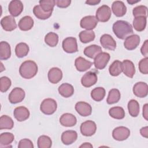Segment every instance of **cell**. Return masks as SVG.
<instances>
[{
    "label": "cell",
    "mask_w": 148,
    "mask_h": 148,
    "mask_svg": "<svg viewBox=\"0 0 148 148\" xmlns=\"http://www.w3.org/2000/svg\"><path fill=\"white\" fill-rule=\"evenodd\" d=\"M112 29L114 35L120 39H125L134 32L132 25L124 20L116 21L113 24Z\"/></svg>",
    "instance_id": "1"
},
{
    "label": "cell",
    "mask_w": 148,
    "mask_h": 148,
    "mask_svg": "<svg viewBox=\"0 0 148 148\" xmlns=\"http://www.w3.org/2000/svg\"><path fill=\"white\" fill-rule=\"evenodd\" d=\"M38 70V65L35 62L32 60H27L21 64L19 73L22 77L30 79L37 74Z\"/></svg>",
    "instance_id": "2"
},
{
    "label": "cell",
    "mask_w": 148,
    "mask_h": 148,
    "mask_svg": "<svg viewBox=\"0 0 148 148\" xmlns=\"http://www.w3.org/2000/svg\"><path fill=\"white\" fill-rule=\"evenodd\" d=\"M57 104L56 101L52 98L45 99L41 103L40 109L41 112L47 115L53 114L57 110Z\"/></svg>",
    "instance_id": "3"
},
{
    "label": "cell",
    "mask_w": 148,
    "mask_h": 148,
    "mask_svg": "<svg viewBox=\"0 0 148 148\" xmlns=\"http://www.w3.org/2000/svg\"><path fill=\"white\" fill-rule=\"evenodd\" d=\"M80 130L83 135L91 136L95 133L97 125L92 120H87L81 124Z\"/></svg>",
    "instance_id": "4"
},
{
    "label": "cell",
    "mask_w": 148,
    "mask_h": 148,
    "mask_svg": "<svg viewBox=\"0 0 148 148\" xmlns=\"http://www.w3.org/2000/svg\"><path fill=\"white\" fill-rule=\"evenodd\" d=\"M112 12L110 8L106 5H103L98 8L96 11V18L100 22H106L111 17Z\"/></svg>",
    "instance_id": "5"
},
{
    "label": "cell",
    "mask_w": 148,
    "mask_h": 148,
    "mask_svg": "<svg viewBox=\"0 0 148 148\" xmlns=\"http://www.w3.org/2000/svg\"><path fill=\"white\" fill-rule=\"evenodd\" d=\"M63 50L68 53H74L78 51L77 40L74 37H67L62 41Z\"/></svg>",
    "instance_id": "6"
},
{
    "label": "cell",
    "mask_w": 148,
    "mask_h": 148,
    "mask_svg": "<svg viewBox=\"0 0 148 148\" xmlns=\"http://www.w3.org/2000/svg\"><path fill=\"white\" fill-rule=\"evenodd\" d=\"M110 56V54L106 52H102L98 54L94 60L93 64L97 69H104L108 62L109 61Z\"/></svg>",
    "instance_id": "7"
},
{
    "label": "cell",
    "mask_w": 148,
    "mask_h": 148,
    "mask_svg": "<svg viewBox=\"0 0 148 148\" xmlns=\"http://www.w3.org/2000/svg\"><path fill=\"white\" fill-rule=\"evenodd\" d=\"M25 91L20 87L14 88L9 95V101L11 103L15 104L21 102L25 98Z\"/></svg>",
    "instance_id": "8"
},
{
    "label": "cell",
    "mask_w": 148,
    "mask_h": 148,
    "mask_svg": "<svg viewBox=\"0 0 148 148\" xmlns=\"http://www.w3.org/2000/svg\"><path fill=\"white\" fill-rule=\"evenodd\" d=\"M130 135V130L123 126L117 127L115 128L112 132L113 138L119 141H123L127 139Z\"/></svg>",
    "instance_id": "9"
},
{
    "label": "cell",
    "mask_w": 148,
    "mask_h": 148,
    "mask_svg": "<svg viewBox=\"0 0 148 148\" xmlns=\"http://www.w3.org/2000/svg\"><path fill=\"white\" fill-rule=\"evenodd\" d=\"M98 80L97 73L94 71L86 72L81 79V83L85 87H90L94 85Z\"/></svg>",
    "instance_id": "10"
},
{
    "label": "cell",
    "mask_w": 148,
    "mask_h": 148,
    "mask_svg": "<svg viewBox=\"0 0 148 148\" xmlns=\"http://www.w3.org/2000/svg\"><path fill=\"white\" fill-rule=\"evenodd\" d=\"M98 24V20L94 16H87L83 17L80 23V27L88 31L94 29Z\"/></svg>",
    "instance_id": "11"
},
{
    "label": "cell",
    "mask_w": 148,
    "mask_h": 148,
    "mask_svg": "<svg viewBox=\"0 0 148 148\" xmlns=\"http://www.w3.org/2000/svg\"><path fill=\"white\" fill-rule=\"evenodd\" d=\"M133 92L137 97H146L148 94V86L147 83L143 82L136 83L133 87Z\"/></svg>",
    "instance_id": "12"
},
{
    "label": "cell",
    "mask_w": 148,
    "mask_h": 148,
    "mask_svg": "<svg viewBox=\"0 0 148 148\" xmlns=\"http://www.w3.org/2000/svg\"><path fill=\"white\" fill-rule=\"evenodd\" d=\"M8 10L13 17L19 16L23 10V4L21 1H11L8 6Z\"/></svg>",
    "instance_id": "13"
},
{
    "label": "cell",
    "mask_w": 148,
    "mask_h": 148,
    "mask_svg": "<svg viewBox=\"0 0 148 148\" xmlns=\"http://www.w3.org/2000/svg\"><path fill=\"white\" fill-rule=\"evenodd\" d=\"M140 43V37L138 35L133 34L127 36L124 40V47L128 50L135 49Z\"/></svg>",
    "instance_id": "14"
},
{
    "label": "cell",
    "mask_w": 148,
    "mask_h": 148,
    "mask_svg": "<svg viewBox=\"0 0 148 148\" xmlns=\"http://www.w3.org/2000/svg\"><path fill=\"white\" fill-rule=\"evenodd\" d=\"M101 46L110 50H114L116 47V42L113 37L109 34H103L100 38Z\"/></svg>",
    "instance_id": "15"
},
{
    "label": "cell",
    "mask_w": 148,
    "mask_h": 148,
    "mask_svg": "<svg viewBox=\"0 0 148 148\" xmlns=\"http://www.w3.org/2000/svg\"><path fill=\"white\" fill-rule=\"evenodd\" d=\"M75 108L79 114L83 117L88 116L92 113V108L91 105L89 103L83 101L77 102Z\"/></svg>",
    "instance_id": "16"
},
{
    "label": "cell",
    "mask_w": 148,
    "mask_h": 148,
    "mask_svg": "<svg viewBox=\"0 0 148 148\" xmlns=\"http://www.w3.org/2000/svg\"><path fill=\"white\" fill-rule=\"evenodd\" d=\"M1 25L6 31H12L17 27L16 20L12 16L3 17L1 20Z\"/></svg>",
    "instance_id": "17"
},
{
    "label": "cell",
    "mask_w": 148,
    "mask_h": 148,
    "mask_svg": "<svg viewBox=\"0 0 148 148\" xmlns=\"http://www.w3.org/2000/svg\"><path fill=\"white\" fill-rule=\"evenodd\" d=\"M13 114L15 119L18 121H23L29 118L30 113L27 108L21 106L14 109Z\"/></svg>",
    "instance_id": "18"
},
{
    "label": "cell",
    "mask_w": 148,
    "mask_h": 148,
    "mask_svg": "<svg viewBox=\"0 0 148 148\" xmlns=\"http://www.w3.org/2000/svg\"><path fill=\"white\" fill-rule=\"evenodd\" d=\"M77 138V134L73 130H67L62 132L61 141L65 145H69L75 142Z\"/></svg>",
    "instance_id": "19"
},
{
    "label": "cell",
    "mask_w": 148,
    "mask_h": 148,
    "mask_svg": "<svg viewBox=\"0 0 148 148\" xmlns=\"http://www.w3.org/2000/svg\"><path fill=\"white\" fill-rule=\"evenodd\" d=\"M112 10L116 16L122 17L127 12V7L123 1H116L112 5Z\"/></svg>",
    "instance_id": "20"
},
{
    "label": "cell",
    "mask_w": 148,
    "mask_h": 148,
    "mask_svg": "<svg viewBox=\"0 0 148 148\" xmlns=\"http://www.w3.org/2000/svg\"><path fill=\"white\" fill-rule=\"evenodd\" d=\"M48 79L51 83L57 84L62 78V72L61 70L57 67L51 68L48 72Z\"/></svg>",
    "instance_id": "21"
},
{
    "label": "cell",
    "mask_w": 148,
    "mask_h": 148,
    "mask_svg": "<svg viewBox=\"0 0 148 148\" xmlns=\"http://www.w3.org/2000/svg\"><path fill=\"white\" fill-rule=\"evenodd\" d=\"M60 124L64 127H70L76 125L77 123L76 117L72 114L69 113H65L60 118Z\"/></svg>",
    "instance_id": "22"
},
{
    "label": "cell",
    "mask_w": 148,
    "mask_h": 148,
    "mask_svg": "<svg viewBox=\"0 0 148 148\" xmlns=\"http://www.w3.org/2000/svg\"><path fill=\"white\" fill-rule=\"evenodd\" d=\"M93 63L82 57H79L75 61V65L76 69L79 72H84L90 69Z\"/></svg>",
    "instance_id": "23"
},
{
    "label": "cell",
    "mask_w": 148,
    "mask_h": 148,
    "mask_svg": "<svg viewBox=\"0 0 148 148\" xmlns=\"http://www.w3.org/2000/svg\"><path fill=\"white\" fill-rule=\"evenodd\" d=\"M122 72L127 77L132 78L135 73V68L134 63L129 60H124L122 62Z\"/></svg>",
    "instance_id": "24"
},
{
    "label": "cell",
    "mask_w": 148,
    "mask_h": 148,
    "mask_svg": "<svg viewBox=\"0 0 148 148\" xmlns=\"http://www.w3.org/2000/svg\"><path fill=\"white\" fill-rule=\"evenodd\" d=\"M34 21L32 18L29 16H25L22 17L18 21V28L24 31L30 30L34 26Z\"/></svg>",
    "instance_id": "25"
},
{
    "label": "cell",
    "mask_w": 148,
    "mask_h": 148,
    "mask_svg": "<svg viewBox=\"0 0 148 148\" xmlns=\"http://www.w3.org/2000/svg\"><path fill=\"white\" fill-rule=\"evenodd\" d=\"M60 94L65 98L71 97L74 93V88L69 83H65L60 85L58 88Z\"/></svg>",
    "instance_id": "26"
},
{
    "label": "cell",
    "mask_w": 148,
    "mask_h": 148,
    "mask_svg": "<svg viewBox=\"0 0 148 148\" xmlns=\"http://www.w3.org/2000/svg\"><path fill=\"white\" fill-rule=\"evenodd\" d=\"M102 53L101 47L97 45H91L84 50V54L90 58H94L98 54Z\"/></svg>",
    "instance_id": "27"
},
{
    "label": "cell",
    "mask_w": 148,
    "mask_h": 148,
    "mask_svg": "<svg viewBox=\"0 0 148 148\" xmlns=\"http://www.w3.org/2000/svg\"><path fill=\"white\" fill-rule=\"evenodd\" d=\"M11 49L10 45L5 41H2L0 43V59L1 60H6L10 57Z\"/></svg>",
    "instance_id": "28"
},
{
    "label": "cell",
    "mask_w": 148,
    "mask_h": 148,
    "mask_svg": "<svg viewBox=\"0 0 148 148\" xmlns=\"http://www.w3.org/2000/svg\"><path fill=\"white\" fill-rule=\"evenodd\" d=\"M147 17L144 16H140L135 17L133 20L132 24L134 29L139 32L143 31L146 26Z\"/></svg>",
    "instance_id": "29"
},
{
    "label": "cell",
    "mask_w": 148,
    "mask_h": 148,
    "mask_svg": "<svg viewBox=\"0 0 148 148\" xmlns=\"http://www.w3.org/2000/svg\"><path fill=\"white\" fill-rule=\"evenodd\" d=\"M14 139V136L10 132H3L0 135V147H8Z\"/></svg>",
    "instance_id": "30"
},
{
    "label": "cell",
    "mask_w": 148,
    "mask_h": 148,
    "mask_svg": "<svg viewBox=\"0 0 148 148\" xmlns=\"http://www.w3.org/2000/svg\"><path fill=\"white\" fill-rule=\"evenodd\" d=\"M29 50V46L27 43L24 42L18 43L15 47V53L16 56L18 58H23L26 56Z\"/></svg>",
    "instance_id": "31"
},
{
    "label": "cell",
    "mask_w": 148,
    "mask_h": 148,
    "mask_svg": "<svg viewBox=\"0 0 148 148\" xmlns=\"http://www.w3.org/2000/svg\"><path fill=\"white\" fill-rule=\"evenodd\" d=\"M80 40L83 43H87L94 40L95 35L93 31H82L79 35Z\"/></svg>",
    "instance_id": "32"
},
{
    "label": "cell",
    "mask_w": 148,
    "mask_h": 148,
    "mask_svg": "<svg viewBox=\"0 0 148 148\" xmlns=\"http://www.w3.org/2000/svg\"><path fill=\"white\" fill-rule=\"evenodd\" d=\"M128 110L130 116L136 117L139 113V104L138 102L135 99H131L128 103Z\"/></svg>",
    "instance_id": "33"
},
{
    "label": "cell",
    "mask_w": 148,
    "mask_h": 148,
    "mask_svg": "<svg viewBox=\"0 0 148 148\" xmlns=\"http://www.w3.org/2000/svg\"><path fill=\"white\" fill-rule=\"evenodd\" d=\"M106 91L104 88L98 87L94 88L91 92V97L94 101L97 102L101 101L105 97Z\"/></svg>",
    "instance_id": "34"
},
{
    "label": "cell",
    "mask_w": 148,
    "mask_h": 148,
    "mask_svg": "<svg viewBox=\"0 0 148 148\" xmlns=\"http://www.w3.org/2000/svg\"><path fill=\"white\" fill-rule=\"evenodd\" d=\"M109 115L113 119L120 120L125 117V111L120 106H114L111 108L109 110Z\"/></svg>",
    "instance_id": "35"
},
{
    "label": "cell",
    "mask_w": 148,
    "mask_h": 148,
    "mask_svg": "<svg viewBox=\"0 0 148 148\" xmlns=\"http://www.w3.org/2000/svg\"><path fill=\"white\" fill-rule=\"evenodd\" d=\"M121 97V94L118 89L113 88L111 89L108 94V96L106 99L108 104L111 105L119 102Z\"/></svg>",
    "instance_id": "36"
},
{
    "label": "cell",
    "mask_w": 148,
    "mask_h": 148,
    "mask_svg": "<svg viewBox=\"0 0 148 148\" xmlns=\"http://www.w3.org/2000/svg\"><path fill=\"white\" fill-rule=\"evenodd\" d=\"M14 126V122L12 119L7 116L2 115L0 117V130H11Z\"/></svg>",
    "instance_id": "37"
},
{
    "label": "cell",
    "mask_w": 148,
    "mask_h": 148,
    "mask_svg": "<svg viewBox=\"0 0 148 148\" xmlns=\"http://www.w3.org/2000/svg\"><path fill=\"white\" fill-rule=\"evenodd\" d=\"M110 74L113 76H117L122 72V62L119 60H115L109 68Z\"/></svg>",
    "instance_id": "38"
},
{
    "label": "cell",
    "mask_w": 148,
    "mask_h": 148,
    "mask_svg": "<svg viewBox=\"0 0 148 148\" xmlns=\"http://www.w3.org/2000/svg\"><path fill=\"white\" fill-rule=\"evenodd\" d=\"M53 12H44L40 5H36L33 9V13L36 17L40 20H46L49 18L52 14Z\"/></svg>",
    "instance_id": "39"
},
{
    "label": "cell",
    "mask_w": 148,
    "mask_h": 148,
    "mask_svg": "<svg viewBox=\"0 0 148 148\" xmlns=\"http://www.w3.org/2000/svg\"><path fill=\"white\" fill-rule=\"evenodd\" d=\"M45 43L50 47H55L58 42V35L54 32H50L45 37Z\"/></svg>",
    "instance_id": "40"
},
{
    "label": "cell",
    "mask_w": 148,
    "mask_h": 148,
    "mask_svg": "<svg viewBox=\"0 0 148 148\" xmlns=\"http://www.w3.org/2000/svg\"><path fill=\"white\" fill-rule=\"evenodd\" d=\"M37 145L39 148H50L52 145V141L49 136L41 135L38 139Z\"/></svg>",
    "instance_id": "41"
},
{
    "label": "cell",
    "mask_w": 148,
    "mask_h": 148,
    "mask_svg": "<svg viewBox=\"0 0 148 148\" xmlns=\"http://www.w3.org/2000/svg\"><path fill=\"white\" fill-rule=\"evenodd\" d=\"M39 2L42 9L45 12H53L56 5V1L54 0H41Z\"/></svg>",
    "instance_id": "42"
},
{
    "label": "cell",
    "mask_w": 148,
    "mask_h": 148,
    "mask_svg": "<svg viewBox=\"0 0 148 148\" xmlns=\"http://www.w3.org/2000/svg\"><path fill=\"white\" fill-rule=\"evenodd\" d=\"M147 8L145 5H139L135 7L132 10V14L135 17L144 16L147 17Z\"/></svg>",
    "instance_id": "43"
},
{
    "label": "cell",
    "mask_w": 148,
    "mask_h": 148,
    "mask_svg": "<svg viewBox=\"0 0 148 148\" xmlns=\"http://www.w3.org/2000/svg\"><path fill=\"white\" fill-rule=\"evenodd\" d=\"M12 82L10 79L6 76H2L0 79V90L2 92L7 91L11 86Z\"/></svg>",
    "instance_id": "44"
},
{
    "label": "cell",
    "mask_w": 148,
    "mask_h": 148,
    "mask_svg": "<svg viewBox=\"0 0 148 148\" xmlns=\"http://www.w3.org/2000/svg\"><path fill=\"white\" fill-rule=\"evenodd\" d=\"M139 71L145 75L148 73V58L145 57L142 59L139 62Z\"/></svg>",
    "instance_id": "45"
},
{
    "label": "cell",
    "mask_w": 148,
    "mask_h": 148,
    "mask_svg": "<svg viewBox=\"0 0 148 148\" xmlns=\"http://www.w3.org/2000/svg\"><path fill=\"white\" fill-rule=\"evenodd\" d=\"M18 148H33L34 145L32 142L29 139H23L20 140L18 144Z\"/></svg>",
    "instance_id": "46"
},
{
    "label": "cell",
    "mask_w": 148,
    "mask_h": 148,
    "mask_svg": "<svg viewBox=\"0 0 148 148\" xmlns=\"http://www.w3.org/2000/svg\"><path fill=\"white\" fill-rule=\"evenodd\" d=\"M71 3V0H57L56 1V5L60 8H66L68 7Z\"/></svg>",
    "instance_id": "47"
},
{
    "label": "cell",
    "mask_w": 148,
    "mask_h": 148,
    "mask_svg": "<svg viewBox=\"0 0 148 148\" xmlns=\"http://www.w3.org/2000/svg\"><path fill=\"white\" fill-rule=\"evenodd\" d=\"M148 40H146L143 44L142 46V47L140 49V52L142 55H143L145 57H147L148 51H147V46H148Z\"/></svg>",
    "instance_id": "48"
},
{
    "label": "cell",
    "mask_w": 148,
    "mask_h": 148,
    "mask_svg": "<svg viewBox=\"0 0 148 148\" xmlns=\"http://www.w3.org/2000/svg\"><path fill=\"white\" fill-rule=\"evenodd\" d=\"M140 132L142 136L147 138V127H142L140 130Z\"/></svg>",
    "instance_id": "49"
},
{
    "label": "cell",
    "mask_w": 148,
    "mask_h": 148,
    "mask_svg": "<svg viewBox=\"0 0 148 148\" xmlns=\"http://www.w3.org/2000/svg\"><path fill=\"white\" fill-rule=\"evenodd\" d=\"M143 116L147 120V103H146L143 107Z\"/></svg>",
    "instance_id": "50"
},
{
    "label": "cell",
    "mask_w": 148,
    "mask_h": 148,
    "mask_svg": "<svg viewBox=\"0 0 148 148\" xmlns=\"http://www.w3.org/2000/svg\"><path fill=\"white\" fill-rule=\"evenodd\" d=\"M101 1H96V0H88L86 1V3L89 5H96L99 3Z\"/></svg>",
    "instance_id": "51"
},
{
    "label": "cell",
    "mask_w": 148,
    "mask_h": 148,
    "mask_svg": "<svg viewBox=\"0 0 148 148\" xmlns=\"http://www.w3.org/2000/svg\"><path fill=\"white\" fill-rule=\"evenodd\" d=\"M92 145L90 143H88V142H86V143H83L82 145L80 146V147H92Z\"/></svg>",
    "instance_id": "52"
},
{
    "label": "cell",
    "mask_w": 148,
    "mask_h": 148,
    "mask_svg": "<svg viewBox=\"0 0 148 148\" xmlns=\"http://www.w3.org/2000/svg\"><path fill=\"white\" fill-rule=\"evenodd\" d=\"M140 1L139 0V1H134L133 0H130V1H127V2L128 3H130V4H131V5H133L134 3H137V2H139Z\"/></svg>",
    "instance_id": "53"
}]
</instances>
